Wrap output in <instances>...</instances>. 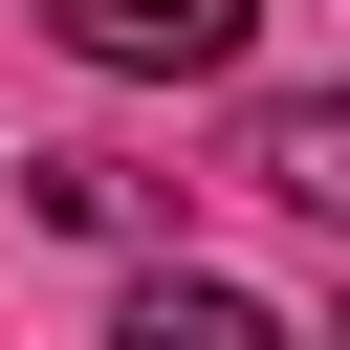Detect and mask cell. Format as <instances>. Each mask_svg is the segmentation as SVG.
<instances>
[{
	"label": "cell",
	"instance_id": "obj_1",
	"mask_svg": "<svg viewBox=\"0 0 350 350\" xmlns=\"http://www.w3.org/2000/svg\"><path fill=\"white\" fill-rule=\"evenodd\" d=\"M44 44L66 66H131V88H219L262 44V0H44Z\"/></svg>",
	"mask_w": 350,
	"mask_h": 350
},
{
	"label": "cell",
	"instance_id": "obj_2",
	"mask_svg": "<svg viewBox=\"0 0 350 350\" xmlns=\"http://www.w3.org/2000/svg\"><path fill=\"white\" fill-rule=\"evenodd\" d=\"M241 175H262L284 219H350V109H328V88H262V109H241Z\"/></svg>",
	"mask_w": 350,
	"mask_h": 350
},
{
	"label": "cell",
	"instance_id": "obj_3",
	"mask_svg": "<svg viewBox=\"0 0 350 350\" xmlns=\"http://www.w3.org/2000/svg\"><path fill=\"white\" fill-rule=\"evenodd\" d=\"M131 350H306V328L241 306V284H197V262H153V284H131Z\"/></svg>",
	"mask_w": 350,
	"mask_h": 350
},
{
	"label": "cell",
	"instance_id": "obj_4",
	"mask_svg": "<svg viewBox=\"0 0 350 350\" xmlns=\"http://www.w3.org/2000/svg\"><path fill=\"white\" fill-rule=\"evenodd\" d=\"M328 350H350V328H328Z\"/></svg>",
	"mask_w": 350,
	"mask_h": 350
}]
</instances>
